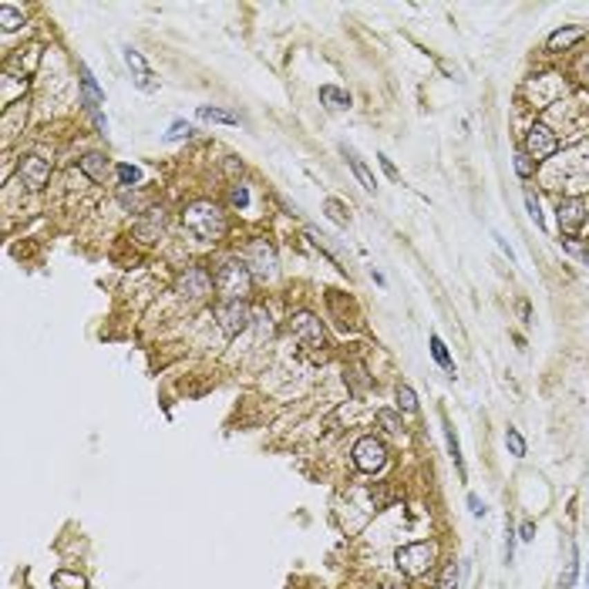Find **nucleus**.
<instances>
[{
    "mask_svg": "<svg viewBox=\"0 0 589 589\" xmlns=\"http://www.w3.org/2000/svg\"><path fill=\"white\" fill-rule=\"evenodd\" d=\"M182 219H185V230L192 236H199L203 243H216V239L226 236V212L216 203H209V199L192 203L182 212Z\"/></svg>",
    "mask_w": 589,
    "mask_h": 589,
    "instance_id": "1",
    "label": "nucleus"
},
{
    "mask_svg": "<svg viewBox=\"0 0 589 589\" xmlns=\"http://www.w3.org/2000/svg\"><path fill=\"white\" fill-rule=\"evenodd\" d=\"M216 290L223 300H246L250 286H253V273L243 259H226L219 270H216Z\"/></svg>",
    "mask_w": 589,
    "mask_h": 589,
    "instance_id": "2",
    "label": "nucleus"
},
{
    "mask_svg": "<svg viewBox=\"0 0 589 589\" xmlns=\"http://www.w3.org/2000/svg\"><path fill=\"white\" fill-rule=\"evenodd\" d=\"M243 263L250 266V273L259 277V280H270L273 273H277V253H273V246L266 243V239H250L246 243V250H243Z\"/></svg>",
    "mask_w": 589,
    "mask_h": 589,
    "instance_id": "3",
    "label": "nucleus"
},
{
    "mask_svg": "<svg viewBox=\"0 0 589 589\" xmlns=\"http://www.w3.org/2000/svg\"><path fill=\"white\" fill-rule=\"evenodd\" d=\"M435 563V542H411L398 549V569L408 576H424Z\"/></svg>",
    "mask_w": 589,
    "mask_h": 589,
    "instance_id": "4",
    "label": "nucleus"
},
{
    "mask_svg": "<svg viewBox=\"0 0 589 589\" xmlns=\"http://www.w3.org/2000/svg\"><path fill=\"white\" fill-rule=\"evenodd\" d=\"M216 324H219V330L226 333V337L243 333L250 327V307H246V300H223L216 307Z\"/></svg>",
    "mask_w": 589,
    "mask_h": 589,
    "instance_id": "5",
    "label": "nucleus"
},
{
    "mask_svg": "<svg viewBox=\"0 0 589 589\" xmlns=\"http://www.w3.org/2000/svg\"><path fill=\"white\" fill-rule=\"evenodd\" d=\"M212 286H216V280L205 273L203 266H189L179 280H176V290H179V297H185V300H203V297L212 293Z\"/></svg>",
    "mask_w": 589,
    "mask_h": 589,
    "instance_id": "6",
    "label": "nucleus"
},
{
    "mask_svg": "<svg viewBox=\"0 0 589 589\" xmlns=\"http://www.w3.org/2000/svg\"><path fill=\"white\" fill-rule=\"evenodd\" d=\"M384 461H387V451L377 438H360L357 445H354V465H357L360 471L374 475V471L384 468Z\"/></svg>",
    "mask_w": 589,
    "mask_h": 589,
    "instance_id": "7",
    "label": "nucleus"
},
{
    "mask_svg": "<svg viewBox=\"0 0 589 589\" xmlns=\"http://www.w3.org/2000/svg\"><path fill=\"white\" fill-rule=\"evenodd\" d=\"M290 330H293L297 340H303L307 347H324V327H320V320L313 313H297L290 320Z\"/></svg>",
    "mask_w": 589,
    "mask_h": 589,
    "instance_id": "8",
    "label": "nucleus"
},
{
    "mask_svg": "<svg viewBox=\"0 0 589 589\" xmlns=\"http://www.w3.org/2000/svg\"><path fill=\"white\" fill-rule=\"evenodd\" d=\"M21 179H24L27 189H44L51 179V165L37 155H24L21 158Z\"/></svg>",
    "mask_w": 589,
    "mask_h": 589,
    "instance_id": "9",
    "label": "nucleus"
},
{
    "mask_svg": "<svg viewBox=\"0 0 589 589\" xmlns=\"http://www.w3.org/2000/svg\"><path fill=\"white\" fill-rule=\"evenodd\" d=\"M556 135L545 129V125H536V129H529V135H525V149H529V158H549V155L556 152Z\"/></svg>",
    "mask_w": 589,
    "mask_h": 589,
    "instance_id": "10",
    "label": "nucleus"
},
{
    "mask_svg": "<svg viewBox=\"0 0 589 589\" xmlns=\"http://www.w3.org/2000/svg\"><path fill=\"white\" fill-rule=\"evenodd\" d=\"M583 223H586V205H583V199H563L559 203V226H563V232H579L583 230Z\"/></svg>",
    "mask_w": 589,
    "mask_h": 589,
    "instance_id": "11",
    "label": "nucleus"
},
{
    "mask_svg": "<svg viewBox=\"0 0 589 589\" xmlns=\"http://www.w3.org/2000/svg\"><path fill=\"white\" fill-rule=\"evenodd\" d=\"M125 61H129V68L135 71V84H138L142 91H155V88H158V84L152 81V68L145 64V57L135 51V48H129V51H125Z\"/></svg>",
    "mask_w": 589,
    "mask_h": 589,
    "instance_id": "12",
    "label": "nucleus"
},
{
    "mask_svg": "<svg viewBox=\"0 0 589 589\" xmlns=\"http://www.w3.org/2000/svg\"><path fill=\"white\" fill-rule=\"evenodd\" d=\"M81 172H84L91 182H104V176H108V158H104L102 152L81 155Z\"/></svg>",
    "mask_w": 589,
    "mask_h": 589,
    "instance_id": "13",
    "label": "nucleus"
},
{
    "mask_svg": "<svg viewBox=\"0 0 589 589\" xmlns=\"http://www.w3.org/2000/svg\"><path fill=\"white\" fill-rule=\"evenodd\" d=\"M586 37V30L583 27H563V30H556L552 37H549V51H565V48H572L576 41H583Z\"/></svg>",
    "mask_w": 589,
    "mask_h": 589,
    "instance_id": "14",
    "label": "nucleus"
},
{
    "mask_svg": "<svg viewBox=\"0 0 589 589\" xmlns=\"http://www.w3.org/2000/svg\"><path fill=\"white\" fill-rule=\"evenodd\" d=\"M320 102L327 104L330 111H344V108H350V95L340 91V88H333V84H324L320 88Z\"/></svg>",
    "mask_w": 589,
    "mask_h": 589,
    "instance_id": "15",
    "label": "nucleus"
},
{
    "mask_svg": "<svg viewBox=\"0 0 589 589\" xmlns=\"http://www.w3.org/2000/svg\"><path fill=\"white\" fill-rule=\"evenodd\" d=\"M199 118H203V122H223V125H236V122H239V115L223 111V108H212V104H203V108H199Z\"/></svg>",
    "mask_w": 589,
    "mask_h": 589,
    "instance_id": "16",
    "label": "nucleus"
},
{
    "mask_svg": "<svg viewBox=\"0 0 589 589\" xmlns=\"http://www.w3.org/2000/svg\"><path fill=\"white\" fill-rule=\"evenodd\" d=\"M0 24H3V30L10 34V30H17V27L24 24V14H21L14 3H0Z\"/></svg>",
    "mask_w": 589,
    "mask_h": 589,
    "instance_id": "17",
    "label": "nucleus"
},
{
    "mask_svg": "<svg viewBox=\"0 0 589 589\" xmlns=\"http://www.w3.org/2000/svg\"><path fill=\"white\" fill-rule=\"evenodd\" d=\"M162 223H165L162 216H152V223H138V226H135V236H138L142 243H155L158 232H162Z\"/></svg>",
    "mask_w": 589,
    "mask_h": 589,
    "instance_id": "18",
    "label": "nucleus"
},
{
    "mask_svg": "<svg viewBox=\"0 0 589 589\" xmlns=\"http://www.w3.org/2000/svg\"><path fill=\"white\" fill-rule=\"evenodd\" d=\"M347 165L354 169V176H357V179H360V185L374 192V185H377V182H374V176L367 172V165H364V162H360V158H357V155H354V152H347Z\"/></svg>",
    "mask_w": 589,
    "mask_h": 589,
    "instance_id": "19",
    "label": "nucleus"
},
{
    "mask_svg": "<svg viewBox=\"0 0 589 589\" xmlns=\"http://www.w3.org/2000/svg\"><path fill=\"white\" fill-rule=\"evenodd\" d=\"M54 589H84V576H77V572H54Z\"/></svg>",
    "mask_w": 589,
    "mask_h": 589,
    "instance_id": "20",
    "label": "nucleus"
},
{
    "mask_svg": "<svg viewBox=\"0 0 589 589\" xmlns=\"http://www.w3.org/2000/svg\"><path fill=\"white\" fill-rule=\"evenodd\" d=\"M431 354H435V360L445 367V371H451V357H448V347H445V340L438 337V333H431Z\"/></svg>",
    "mask_w": 589,
    "mask_h": 589,
    "instance_id": "21",
    "label": "nucleus"
},
{
    "mask_svg": "<svg viewBox=\"0 0 589 589\" xmlns=\"http://www.w3.org/2000/svg\"><path fill=\"white\" fill-rule=\"evenodd\" d=\"M377 421H381V428H384V431H391V435H398V431H401V418H398L391 408L377 411Z\"/></svg>",
    "mask_w": 589,
    "mask_h": 589,
    "instance_id": "22",
    "label": "nucleus"
},
{
    "mask_svg": "<svg viewBox=\"0 0 589 589\" xmlns=\"http://www.w3.org/2000/svg\"><path fill=\"white\" fill-rule=\"evenodd\" d=\"M505 445H509V451H512L515 458L525 455V438L518 435V428H509V431H505Z\"/></svg>",
    "mask_w": 589,
    "mask_h": 589,
    "instance_id": "23",
    "label": "nucleus"
},
{
    "mask_svg": "<svg viewBox=\"0 0 589 589\" xmlns=\"http://www.w3.org/2000/svg\"><path fill=\"white\" fill-rule=\"evenodd\" d=\"M398 408H404V411H418V398H414V391H411L408 384H398Z\"/></svg>",
    "mask_w": 589,
    "mask_h": 589,
    "instance_id": "24",
    "label": "nucleus"
},
{
    "mask_svg": "<svg viewBox=\"0 0 589 589\" xmlns=\"http://www.w3.org/2000/svg\"><path fill=\"white\" fill-rule=\"evenodd\" d=\"M118 203L125 205V209H145L149 199H145L142 192H129V189H122V192H118Z\"/></svg>",
    "mask_w": 589,
    "mask_h": 589,
    "instance_id": "25",
    "label": "nucleus"
},
{
    "mask_svg": "<svg viewBox=\"0 0 589 589\" xmlns=\"http://www.w3.org/2000/svg\"><path fill=\"white\" fill-rule=\"evenodd\" d=\"M438 589H458V563H448V565H445Z\"/></svg>",
    "mask_w": 589,
    "mask_h": 589,
    "instance_id": "26",
    "label": "nucleus"
},
{
    "mask_svg": "<svg viewBox=\"0 0 589 589\" xmlns=\"http://www.w3.org/2000/svg\"><path fill=\"white\" fill-rule=\"evenodd\" d=\"M230 203H232V205H239V209H246V205H250V189H246L243 182L230 185Z\"/></svg>",
    "mask_w": 589,
    "mask_h": 589,
    "instance_id": "27",
    "label": "nucleus"
},
{
    "mask_svg": "<svg viewBox=\"0 0 589 589\" xmlns=\"http://www.w3.org/2000/svg\"><path fill=\"white\" fill-rule=\"evenodd\" d=\"M118 179H122V185H138L142 182V169L138 165H118Z\"/></svg>",
    "mask_w": 589,
    "mask_h": 589,
    "instance_id": "28",
    "label": "nucleus"
},
{
    "mask_svg": "<svg viewBox=\"0 0 589 589\" xmlns=\"http://www.w3.org/2000/svg\"><path fill=\"white\" fill-rule=\"evenodd\" d=\"M445 438H448V451H451V458H455V465H458V471H465V465H461L458 438H455V431H451V424H448V421H445Z\"/></svg>",
    "mask_w": 589,
    "mask_h": 589,
    "instance_id": "29",
    "label": "nucleus"
},
{
    "mask_svg": "<svg viewBox=\"0 0 589 589\" xmlns=\"http://www.w3.org/2000/svg\"><path fill=\"white\" fill-rule=\"evenodd\" d=\"M192 125H189V122H172V129H169V135H165V138H169V142H182V138H192Z\"/></svg>",
    "mask_w": 589,
    "mask_h": 589,
    "instance_id": "30",
    "label": "nucleus"
},
{
    "mask_svg": "<svg viewBox=\"0 0 589 589\" xmlns=\"http://www.w3.org/2000/svg\"><path fill=\"white\" fill-rule=\"evenodd\" d=\"M515 172L522 176V179H529L532 172H536V162L529 158V152H522V155H515Z\"/></svg>",
    "mask_w": 589,
    "mask_h": 589,
    "instance_id": "31",
    "label": "nucleus"
},
{
    "mask_svg": "<svg viewBox=\"0 0 589 589\" xmlns=\"http://www.w3.org/2000/svg\"><path fill=\"white\" fill-rule=\"evenodd\" d=\"M324 209L330 212V219H333V223L347 226V216H344V203H340V199H327V203H324Z\"/></svg>",
    "mask_w": 589,
    "mask_h": 589,
    "instance_id": "32",
    "label": "nucleus"
},
{
    "mask_svg": "<svg viewBox=\"0 0 589 589\" xmlns=\"http://www.w3.org/2000/svg\"><path fill=\"white\" fill-rule=\"evenodd\" d=\"M576 572H579V563H576V552H572V563H569V572H565L563 586L559 589H572V583H576Z\"/></svg>",
    "mask_w": 589,
    "mask_h": 589,
    "instance_id": "33",
    "label": "nucleus"
},
{
    "mask_svg": "<svg viewBox=\"0 0 589 589\" xmlns=\"http://www.w3.org/2000/svg\"><path fill=\"white\" fill-rule=\"evenodd\" d=\"M350 381H354V387H357V391H364V387L371 384V381L364 377V367H354V371H350Z\"/></svg>",
    "mask_w": 589,
    "mask_h": 589,
    "instance_id": "34",
    "label": "nucleus"
},
{
    "mask_svg": "<svg viewBox=\"0 0 589 589\" xmlns=\"http://www.w3.org/2000/svg\"><path fill=\"white\" fill-rule=\"evenodd\" d=\"M468 509H471L475 515H485V505L478 502V495H468Z\"/></svg>",
    "mask_w": 589,
    "mask_h": 589,
    "instance_id": "35",
    "label": "nucleus"
},
{
    "mask_svg": "<svg viewBox=\"0 0 589 589\" xmlns=\"http://www.w3.org/2000/svg\"><path fill=\"white\" fill-rule=\"evenodd\" d=\"M525 205H529V216H532V219L539 223V219H542V212H539V203L532 199V196H525Z\"/></svg>",
    "mask_w": 589,
    "mask_h": 589,
    "instance_id": "36",
    "label": "nucleus"
},
{
    "mask_svg": "<svg viewBox=\"0 0 589 589\" xmlns=\"http://www.w3.org/2000/svg\"><path fill=\"white\" fill-rule=\"evenodd\" d=\"M495 243H498V250H502V253H505V256H509V259H515L512 246H509V243H505V239H502V236H495Z\"/></svg>",
    "mask_w": 589,
    "mask_h": 589,
    "instance_id": "37",
    "label": "nucleus"
},
{
    "mask_svg": "<svg viewBox=\"0 0 589 589\" xmlns=\"http://www.w3.org/2000/svg\"><path fill=\"white\" fill-rule=\"evenodd\" d=\"M532 532H536V525H532V522H522V536H518V539H525V542H529Z\"/></svg>",
    "mask_w": 589,
    "mask_h": 589,
    "instance_id": "38",
    "label": "nucleus"
},
{
    "mask_svg": "<svg viewBox=\"0 0 589 589\" xmlns=\"http://www.w3.org/2000/svg\"><path fill=\"white\" fill-rule=\"evenodd\" d=\"M226 172H230V176H236V172H243V165H239L236 158H226Z\"/></svg>",
    "mask_w": 589,
    "mask_h": 589,
    "instance_id": "39",
    "label": "nucleus"
},
{
    "mask_svg": "<svg viewBox=\"0 0 589 589\" xmlns=\"http://www.w3.org/2000/svg\"><path fill=\"white\" fill-rule=\"evenodd\" d=\"M381 165H384V172H387V176H391V179H398V169H394V165L387 162L384 155H381Z\"/></svg>",
    "mask_w": 589,
    "mask_h": 589,
    "instance_id": "40",
    "label": "nucleus"
}]
</instances>
